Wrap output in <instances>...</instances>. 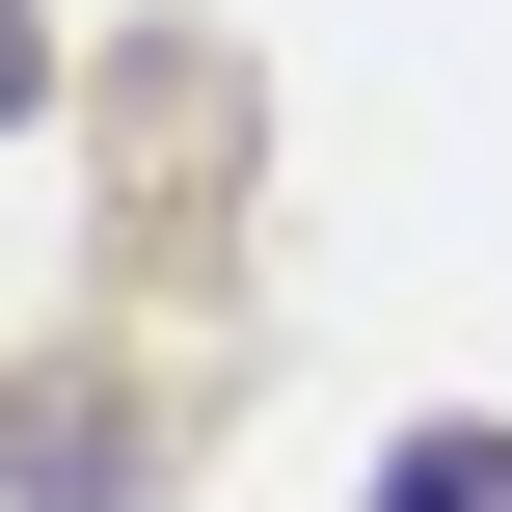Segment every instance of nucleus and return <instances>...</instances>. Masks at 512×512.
I'll use <instances>...</instances> for the list:
<instances>
[{
  "mask_svg": "<svg viewBox=\"0 0 512 512\" xmlns=\"http://www.w3.org/2000/svg\"><path fill=\"white\" fill-rule=\"evenodd\" d=\"M27 81H54V27H27V0H0V108H27Z\"/></svg>",
  "mask_w": 512,
  "mask_h": 512,
  "instance_id": "obj_2",
  "label": "nucleus"
},
{
  "mask_svg": "<svg viewBox=\"0 0 512 512\" xmlns=\"http://www.w3.org/2000/svg\"><path fill=\"white\" fill-rule=\"evenodd\" d=\"M378 512H512V432H432V459H405Z\"/></svg>",
  "mask_w": 512,
  "mask_h": 512,
  "instance_id": "obj_1",
  "label": "nucleus"
}]
</instances>
